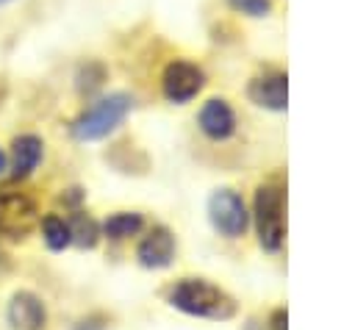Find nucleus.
Listing matches in <instances>:
<instances>
[{
	"label": "nucleus",
	"mask_w": 355,
	"mask_h": 330,
	"mask_svg": "<svg viewBox=\"0 0 355 330\" xmlns=\"http://www.w3.org/2000/svg\"><path fill=\"white\" fill-rule=\"evenodd\" d=\"M169 302L178 311L191 313V316H202V319H230L236 313L233 297L202 277L178 280L169 291Z\"/></svg>",
	"instance_id": "1"
},
{
	"label": "nucleus",
	"mask_w": 355,
	"mask_h": 330,
	"mask_svg": "<svg viewBox=\"0 0 355 330\" xmlns=\"http://www.w3.org/2000/svg\"><path fill=\"white\" fill-rule=\"evenodd\" d=\"M133 108V100L122 92H114L108 97H100L97 103H92L75 122H72V136L78 141H97L103 136H108L111 130H116L122 125V119L128 116V111Z\"/></svg>",
	"instance_id": "2"
},
{
	"label": "nucleus",
	"mask_w": 355,
	"mask_h": 330,
	"mask_svg": "<svg viewBox=\"0 0 355 330\" xmlns=\"http://www.w3.org/2000/svg\"><path fill=\"white\" fill-rule=\"evenodd\" d=\"M39 222V208L31 194L14 186H0V236L25 238Z\"/></svg>",
	"instance_id": "3"
},
{
	"label": "nucleus",
	"mask_w": 355,
	"mask_h": 330,
	"mask_svg": "<svg viewBox=\"0 0 355 330\" xmlns=\"http://www.w3.org/2000/svg\"><path fill=\"white\" fill-rule=\"evenodd\" d=\"M255 225H258L261 247L269 252H277L283 247V236H286L283 191L277 186H261L255 191Z\"/></svg>",
	"instance_id": "4"
},
{
	"label": "nucleus",
	"mask_w": 355,
	"mask_h": 330,
	"mask_svg": "<svg viewBox=\"0 0 355 330\" xmlns=\"http://www.w3.org/2000/svg\"><path fill=\"white\" fill-rule=\"evenodd\" d=\"M208 219L211 225L227 236V238H239L244 236L247 230V222H250V214L244 208V200L233 191V189H219L211 194L208 200Z\"/></svg>",
	"instance_id": "5"
},
{
	"label": "nucleus",
	"mask_w": 355,
	"mask_h": 330,
	"mask_svg": "<svg viewBox=\"0 0 355 330\" xmlns=\"http://www.w3.org/2000/svg\"><path fill=\"white\" fill-rule=\"evenodd\" d=\"M202 83H205V75L191 61H172V64H166V69L161 75V92H164V97L169 103H178V105L180 103H189L191 97H197L200 89H202Z\"/></svg>",
	"instance_id": "6"
},
{
	"label": "nucleus",
	"mask_w": 355,
	"mask_h": 330,
	"mask_svg": "<svg viewBox=\"0 0 355 330\" xmlns=\"http://www.w3.org/2000/svg\"><path fill=\"white\" fill-rule=\"evenodd\" d=\"M6 316L14 330H42L47 322V308L33 291H17L8 302Z\"/></svg>",
	"instance_id": "7"
},
{
	"label": "nucleus",
	"mask_w": 355,
	"mask_h": 330,
	"mask_svg": "<svg viewBox=\"0 0 355 330\" xmlns=\"http://www.w3.org/2000/svg\"><path fill=\"white\" fill-rule=\"evenodd\" d=\"M197 122H200V130H202L208 139H214V141H225V139H230L233 130H236V114H233V108L227 105V100H219V97L208 100V103L200 108Z\"/></svg>",
	"instance_id": "8"
},
{
	"label": "nucleus",
	"mask_w": 355,
	"mask_h": 330,
	"mask_svg": "<svg viewBox=\"0 0 355 330\" xmlns=\"http://www.w3.org/2000/svg\"><path fill=\"white\" fill-rule=\"evenodd\" d=\"M286 97H288V83H286L283 72H263V75L252 78V83H250V100L261 108L283 111Z\"/></svg>",
	"instance_id": "9"
},
{
	"label": "nucleus",
	"mask_w": 355,
	"mask_h": 330,
	"mask_svg": "<svg viewBox=\"0 0 355 330\" xmlns=\"http://www.w3.org/2000/svg\"><path fill=\"white\" fill-rule=\"evenodd\" d=\"M139 263L147 269H164L169 266L172 255H175V238L166 227H153L141 241H139Z\"/></svg>",
	"instance_id": "10"
},
{
	"label": "nucleus",
	"mask_w": 355,
	"mask_h": 330,
	"mask_svg": "<svg viewBox=\"0 0 355 330\" xmlns=\"http://www.w3.org/2000/svg\"><path fill=\"white\" fill-rule=\"evenodd\" d=\"M42 139L33 133H22L11 141V172L14 177H28L42 161Z\"/></svg>",
	"instance_id": "11"
},
{
	"label": "nucleus",
	"mask_w": 355,
	"mask_h": 330,
	"mask_svg": "<svg viewBox=\"0 0 355 330\" xmlns=\"http://www.w3.org/2000/svg\"><path fill=\"white\" fill-rule=\"evenodd\" d=\"M141 225H144L141 214H136V211H116V214H111L103 222V236H108L114 241H122L128 236H136L141 230Z\"/></svg>",
	"instance_id": "12"
},
{
	"label": "nucleus",
	"mask_w": 355,
	"mask_h": 330,
	"mask_svg": "<svg viewBox=\"0 0 355 330\" xmlns=\"http://www.w3.org/2000/svg\"><path fill=\"white\" fill-rule=\"evenodd\" d=\"M42 236H44V244H47L53 252H61L64 247L72 244L69 222H64V219L55 216V214H47V216L42 219Z\"/></svg>",
	"instance_id": "13"
},
{
	"label": "nucleus",
	"mask_w": 355,
	"mask_h": 330,
	"mask_svg": "<svg viewBox=\"0 0 355 330\" xmlns=\"http://www.w3.org/2000/svg\"><path fill=\"white\" fill-rule=\"evenodd\" d=\"M69 230H72V241H78L80 247H94V244H97V225H94V219L78 214V216L72 219Z\"/></svg>",
	"instance_id": "14"
},
{
	"label": "nucleus",
	"mask_w": 355,
	"mask_h": 330,
	"mask_svg": "<svg viewBox=\"0 0 355 330\" xmlns=\"http://www.w3.org/2000/svg\"><path fill=\"white\" fill-rule=\"evenodd\" d=\"M103 78H105V69L100 67V64H86V67H80V72H78V89L80 92H94L100 83H103Z\"/></svg>",
	"instance_id": "15"
},
{
	"label": "nucleus",
	"mask_w": 355,
	"mask_h": 330,
	"mask_svg": "<svg viewBox=\"0 0 355 330\" xmlns=\"http://www.w3.org/2000/svg\"><path fill=\"white\" fill-rule=\"evenodd\" d=\"M227 3L247 17H266L269 14V0H227Z\"/></svg>",
	"instance_id": "16"
},
{
	"label": "nucleus",
	"mask_w": 355,
	"mask_h": 330,
	"mask_svg": "<svg viewBox=\"0 0 355 330\" xmlns=\"http://www.w3.org/2000/svg\"><path fill=\"white\" fill-rule=\"evenodd\" d=\"M269 327H272V330H286V311H283V308L272 313V324H269Z\"/></svg>",
	"instance_id": "17"
},
{
	"label": "nucleus",
	"mask_w": 355,
	"mask_h": 330,
	"mask_svg": "<svg viewBox=\"0 0 355 330\" xmlns=\"http://www.w3.org/2000/svg\"><path fill=\"white\" fill-rule=\"evenodd\" d=\"M3 169H6V155H3V150H0V175H3Z\"/></svg>",
	"instance_id": "18"
},
{
	"label": "nucleus",
	"mask_w": 355,
	"mask_h": 330,
	"mask_svg": "<svg viewBox=\"0 0 355 330\" xmlns=\"http://www.w3.org/2000/svg\"><path fill=\"white\" fill-rule=\"evenodd\" d=\"M3 3H8V0H0V6H3Z\"/></svg>",
	"instance_id": "19"
}]
</instances>
